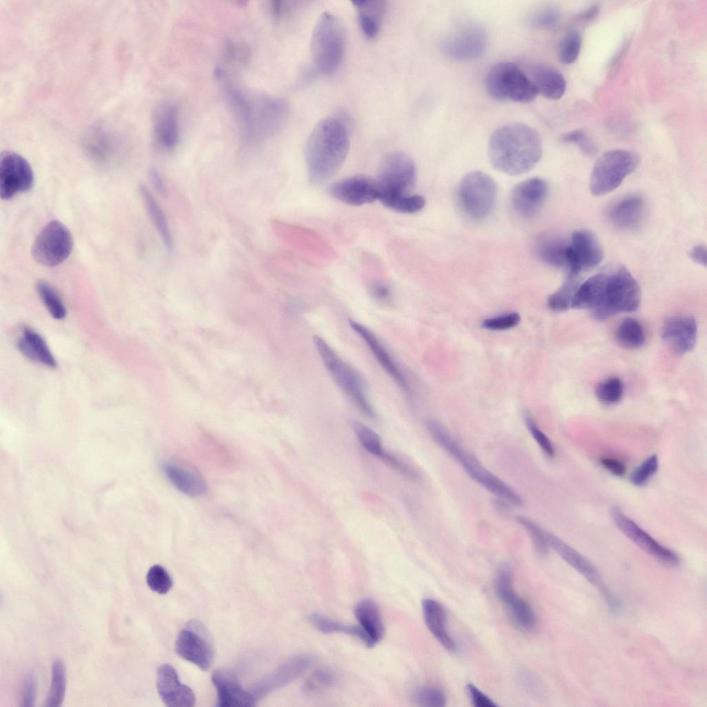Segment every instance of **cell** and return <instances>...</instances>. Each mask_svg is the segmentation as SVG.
Segmentation results:
<instances>
[{
    "instance_id": "obj_3",
    "label": "cell",
    "mask_w": 707,
    "mask_h": 707,
    "mask_svg": "<svg viewBox=\"0 0 707 707\" xmlns=\"http://www.w3.org/2000/svg\"><path fill=\"white\" fill-rule=\"evenodd\" d=\"M349 148L347 131L340 120L329 117L319 122L304 147L309 183L316 186L327 182L342 165Z\"/></svg>"
},
{
    "instance_id": "obj_34",
    "label": "cell",
    "mask_w": 707,
    "mask_h": 707,
    "mask_svg": "<svg viewBox=\"0 0 707 707\" xmlns=\"http://www.w3.org/2000/svg\"><path fill=\"white\" fill-rule=\"evenodd\" d=\"M139 191L148 213L165 247L167 250L172 251L173 238L164 211L147 186L141 185Z\"/></svg>"
},
{
    "instance_id": "obj_9",
    "label": "cell",
    "mask_w": 707,
    "mask_h": 707,
    "mask_svg": "<svg viewBox=\"0 0 707 707\" xmlns=\"http://www.w3.org/2000/svg\"><path fill=\"white\" fill-rule=\"evenodd\" d=\"M638 157L623 149L603 153L594 162L589 180V188L594 196L608 194L618 188L637 168Z\"/></svg>"
},
{
    "instance_id": "obj_59",
    "label": "cell",
    "mask_w": 707,
    "mask_h": 707,
    "mask_svg": "<svg viewBox=\"0 0 707 707\" xmlns=\"http://www.w3.org/2000/svg\"><path fill=\"white\" fill-rule=\"evenodd\" d=\"M149 175H150V178H151V182L153 183V184L154 187L156 188V190L158 191L161 194L166 195V185H165V184H164V181H163V180H162V178L161 177V175H159V172L156 169L152 168V169H151V171L149 172Z\"/></svg>"
},
{
    "instance_id": "obj_26",
    "label": "cell",
    "mask_w": 707,
    "mask_h": 707,
    "mask_svg": "<svg viewBox=\"0 0 707 707\" xmlns=\"http://www.w3.org/2000/svg\"><path fill=\"white\" fill-rule=\"evenodd\" d=\"M354 612L358 626L365 637V645L368 648L375 646L385 634L384 624L378 605L372 599H364L356 604Z\"/></svg>"
},
{
    "instance_id": "obj_7",
    "label": "cell",
    "mask_w": 707,
    "mask_h": 707,
    "mask_svg": "<svg viewBox=\"0 0 707 707\" xmlns=\"http://www.w3.org/2000/svg\"><path fill=\"white\" fill-rule=\"evenodd\" d=\"M235 112L248 137L262 138L278 130L286 120L288 108L279 99L260 97L250 100L244 96Z\"/></svg>"
},
{
    "instance_id": "obj_32",
    "label": "cell",
    "mask_w": 707,
    "mask_h": 707,
    "mask_svg": "<svg viewBox=\"0 0 707 707\" xmlns=\"http://www.w3.org/2000/svg\"><path fill=\"white\" fill-rule=\"evenodd\" d=\"M359 26L367 38H374L378 33L386 8L384 1H354Z\"/></svg>"
},
{
    "instance_id": "obj_50",
    "label": "cell",
    "mask_w": 707,
    "mask_h": 707,
    "mask_svg": "<svg viewBox=\"0 0 707 707\" xmlns=\"http://www.w3.org/2000/svg\"><path fill=\"white\" fill-rule=\"evenodd\" d=\"M524 419L530 434L543 454L548 457L554 456V448L551 440L539 428L532 416L529 413H525Z\"/></svg>"
},
{
    "instance_id": "obj_55",
    "label": "cell",
    "mask_w": 707,
    "mask_h": 707,
    "mask_svg": "<svg viewBox=\"0 0 707 707\" xmlns=\"http://www.w3.org/2000/svg\"><path fill=\"white\" fill-rule=\"evenodd\" d=\"M466 690L475 707H496L497 705L487 695L472 684L466 686Z\"/></svg>"
},
{
    "instance_id": "obj_4",
    "label": "cell",
    "mask_w": 707,
    "mask_h": 707,
    "mask_svg": "<svg viewBox=\"0 0 707 707\" xmlns=\"http://www.w3.org/2000/svg\"><path fill=\"white\" fill-rule=\"evenodd\" d=\"M426 428L434 441L456 460L474 481L503 502L514 506L523 504L519 494L466 452L440 422L429 419Z\"/></svg>"
},
{
    "instance_id": "obj_5",
    "label": "cell",
    "mask_w": 707,
    "mask_h": 707,
    "mask_svg": "<svg viewBox=\"0 0 707 707\" xmlns=\"http://www.w3.org/2000/svg\"><path fill=\"white\" fill-rule=\"evenodd\" d=\"M346 46L345 28L329 12L319 17L311 39V55L316 68L323 75L334 72L340 66Z\"/></svg>"
},
{
    "instance_id": "obj_38",
    "label": "cell",
    "mask_w": 707,
    "mask_h": 707,
    "mask_svg": "<svg viewBox=\"0 0 707 707\" xmlns=\"http://www.w3.org/2000/svg\"><path fill=\"white\" fill-rule=\"evenodd\" d=\"M568 243L554 238L541 241L537 246L539 256L542 260L554 267H566V250Z\"/></svg>"
},
{
    "instance_id": "obj_37",
    "label": "cell",
    "mask_w": 707,
    "mask_h": 707,
    "mask_svg": "<svg viewBox=\"0 0 707 707\" xmlns=\"http://www.w3.org/2000/svg\"><path fill=\"white\" fill-rule=\"evenodd\" d=\"M66 669L64 661L55 659L52 664L50 688L47 695L46 706L58 707L64 701L66 693Z\"/></svg>"
},
{
    "instance_id": "obj_56",
    "label": "cell",
    "mask_w": 707,
    "mask_h": 707,
    "mask_svg": "<svg viewBox=\"0 0 707 707\" xmlns=\"http://www.w3.org/2000/svg\"><path fill=\"white\" fill-rule=\"evenodd\" d=\"M371 296L381 302H387L391 300V291L388 285L382 282H374L369 287Z\"/></svg>"
},
{
    "instance_id": "obj_10",
    "label": "cell",
    "mask_w": 707,
    "mask_h": 707,
    "mask_svg": "<svg viewBox=\"0 0 707 707\" xmlns=\"http://www.w3.org/2000/svg\"><path fill=\"white\" fill-rule=\"evenodd\" d=\"M416 180V166L408 155L400 151L388 153L382 159L376 178L378 200L411 195Z\"/></svg>"
},
{
    "instance_id": "obj_41",
    "label": "cell",
    "mask_w": 707,
    "mask_h": 707,
    "mask_svg": "<svg viewBox=\"0 0 707 707\" xmlns=\"http://www.w3.org/2000/svg\"><path fill=\"white\" fill-rule=\"evenodd\" d=\"M338 681L336 674L327 668L314 670L305 681L303 690L307 694H316L335 686Z\"/></svg>"
},
{
    "instance_id": "obj_15",
    "label": "cell",
    "mask_w": 707,
    "mask_h": 707,
    "mask_svg": "<svg viewBox=\"0 0 707 707\" xmlns=\"http://www.w3.org/2000/svg\"><path fill=\"white\" fill-rule=\"evenodd\" d=\"M546 536L549 547L552 548L563 561L587 581L599 589L606 602L613 612H619L621 608L619 602L607 588L598 570L592 562L556 536L546 532Z\"/></svg>"
},
{
    "instance_id": "obj_43",
    "label": "cell",
    "mask_w": 707,
    "mask_h": 707,
    "mask_svg": "<svg viewBox=\"0 0 707 707\" xmlns=\"http://www.w3.org/2000/svg\"><path fill=\"white\" fill-rule=\"evenodd\" d=\"M624 392L622 381L618 377H609L600 382L595 388L597 399L603 404L610 405L621 400Z\"/></svg>"
},
{
    "instance_id": "obj_35",
    "label": "cell",
    "mask_w": 707,
    "mask_h": 707,
    "mask_svg": "<svg viewBox=\"0 0 707 707\" xmlns=\"http://www.w3.org/2000/svg\"><path fill=\"white\" fill-rule=\"evenodd\" d=\"M616 339L624 348L637 349L645 342L643 328L637 320L632 318H625L617 329Z\"/></svg>"
},
{
    "instance_id": "obj_36",
    "label": "cell",
    "mask_w": 707,
    "mask_h": 707,
    "mask_svg": "<svg viewBox=\"0 0 707 707\" xmlns=\"http://www.w3.org/2000/svg\"><path fill=\"white\" fill-rule=\"evenodd\" d=\"M309 620L311 625L321 632L350 635L365 643V635L358 626L345 625L318 613L311 614L309 617Z\"/></svg>"
},
{
    "instance_id": "obj_20",
    "label": "cell",
    "mask_w": 707,
    "mask_h": 707,
    "mask_svg": "<svg viewBox=\"0 0 707 707\" xmlns=\"http://www.w3.org/2000/svg\"><path fill=\"white\" fill-rule=\"evenodd\" d=\"M661 337L675 354L684 355L690 352L697 342V326L695 319L686 315L668 318L663 324Z\"/></svg>"
},
{
    "instance_id": "obj_21",
    "label": "cell",
    "mask_w": 707,
    "mask_h": 707,
    "mask_svg": "<svg viewBox=\"0 0 707 707\" xmlns=\"http://www.w3.org/2000/svg\"><path fill=\"white\" fill-rule=\"evenodd\" d=\"M548 193V185L543 179L534 177L518 184L511 193V205L520 217H534L543 206Z\"/></svg>"
},
{
    "instance_id": "obj_27",
    "label": "cell",
    "mask_w": 707,
    "mask_h": 707,
    "mask_svg": "<svg viewBox=\"0 0 707 707\" xmlns=\"http://www.w3.org/2000/svg\"><path fill=\"white\" fill-rule=\"evenodd\" d=\"M530 80L538 93L550 100L563 97L566 90V81L563 75L554 68L547 64L536 63L530 67Z\"/></svg>"
},
{
    "instance_id": "obj_30",
    "label": "cell",
    "mask_w": 707,
    "mask_h": 707,
    "mask_svg": "<svg viewBox=\"0 0 707 707\" xmlns=\"http://www.w3.org/2000/svg\"><path fill=\"white\" fill-rule=\"evenodd\" d=\"M155 134L158 143L166 149H173L179 140L178 112L170 104L159 106L155 116Z\"/></svg>"
},
{
    "instance_id": "obj_16",
    "label": "cell",
    "mask_w": 707,
    "mask_h": 707,
    "mask_svg": "<svg viewBox=\"0 0 707 707\" xmlns=\"http://www.w3.org/2000/svg\"><path fill=\"white\" fill-rule=\"evenodd\" d=\"M34 185V173L28 162L18 153H3L0 158V195L8 200L26 192Z\"/></svg>"
},
{
    "instance_id": "obj_49",
    "label": "cell",
    "mask_w": 707,
    "mask_h": 707,
    "mask_svg": "<svg viewBox=\"0 0 707 707\" xmlns=\"http://www.w3.org/2000/svg\"><path fill=\"white\" fill-rule=\"evenodd\" d=\"M659 467L657 455H652L645 460L631 474L630 482L636 486L645 485L656 473Z\"/></svg>"
},
{
    "instance_id": "obj_46",
    "label": "cell",
    "mask_w": 707,
    "mask_h": 707,
    "mask_svg": "<svg viewBox=\"0 0 707 707\" xmlns=\"http://www.w3.org/2000/svg\"><path fill=\"white\" fill-rule=\"evenodd\" d=\"M516 521L529 534L536 553L540 556L545 555L550 548L547 540L546 532L536 522L529 518L519 516L516 519Z\"/></svg>"
},
{
    "instance_id": "obj_6",
    "label": "cell",
    "mask_w": 707,
    "mask_h": 707,
    "mask_svg": "<svg viewBox=\"0 0 707 707\" xmlns=\"http://www.w3.org/2000/svg\"><path fill=\"white\" fill-rule=\"evenodd\" d=\"M313 342L324 365L337 385L362 414L370 418H376V414L358 372L343 360L322 337L315 336Z\"/></svg>"
},
{
    "instance_id": "obj_25",
    "label": "cell",
    "mask_w": 707,
    "mask_h": 707,
    "mask_svg": "<svg viewBox=\"0 0 707 707\" xmlns=\"http://www.w3.org/2000/svg\"><path fill=\"white\" fill-rule=\"evenodd\" d=\"M646 213L645 202L637 195L626 196L614 203L608 211V218L621 229L632 230L642 223Z\"/></svg>"
},
{
    "instance_id": "obj_12",
    "label": "cell",
    "mask_w": 707,
    "mask_h": 707,
    "mask_svg": "<svg viewBox=\"0 0 707 707\" xmlns=\"http://www.w3.org/2000/svg\"><path fill=\"white\" fill-rule=\"evenodd\" d=\"M73 240L69 229L61 222L52 220L39 232L32 245L31 254L39 264L57 266L70 255Z\"/></svg>"
},
{
    "instance_id": "obj_29",
    "label": "cell",
    "mask_w": 707,
    "mask_h": 707,
    "mask_svg": "<svg viewBox=\"0 0 707 707\" xmlns=\"http://www.w3.org/2000/svg\"><path fill=\"white\" fill-rule=\"evenodd\" d=\"M422 610L426 626L432 635L446 650L454 651L456 645L447 631L445 612L441 603L432 599H425L422 601Z\"/></svg>"
},
{
    "instance_id": "obj_24",
    "label": "cell",
    "mask_w": 707,
    "mask_h": 707,
    "mask_svg": "<svg viewBox=\"0 0 707 707\" xmlns=\"http://www.w3.org/2000/svg\"><path fill=\"white\" fill-rule=\"evenodd\" d=\"M212 682L217 694L220 707L253 706L255 699L241 686L236 675L228 670H220L212 675Z\"/></svg>"
},
{
    "instance_id": "obj_33",
    "label": "cell",
    "mask_w": 707,
    "mask_h": 707,
    "mask_svg": "<svg viewBox=\"0 0 707 707\" xmlns=\"http://www.w3.org/2000/svg\"><path fill=\"white\" fill-rule=\"evenodd\" d=\"M501 601L506 606L512 621L521 630L532 631L537 626V618L531 605L518 595L515 590Z\"/></svg>"
},
{
    "instance_id": "obj_45",
    "label": "cell",
    "mask_w": 707,
    "mask_h": 707,
    "mask_svg": "<svg viewBox=\"0 0 707 707\" xmlns=\"http://www.w3.org/2000/svg\"><path fill=\"white\" fill-rule=\"evenodd\" d=\"M380 202L384 206L396 212L414 213L425 206V200L418 195H408L386 199Z\"/></svg>"
},
{
    "instance_id": "obj_2",
    "label": "cell",
    "mask_w": 707,
    "mask_h": 707,
    "mask_svg": "<svg viewBox=\"0 0 707 707\" xmlns=\"http://www.w3.org/2000/svg\"><path fill=\"white\" fill-rule=\"evenodd\" d=\"M543 153L539 134L522 123L505 124L492 134L488 144L491 164L497 171L516 175L528 172Z\"/></svg>"
},
{
    "instance_id": "obj_57",
    "label": "cell",
    "mask_w": 707,
    "mask_h": 707,
    "mask_svg": "<svg viewBox=\"0 0 707 707\" xmlns=\"http://www.w3.org/2000/svg\"><path fill=\"white\" fill-rule=\"evenodd\" d=\"M600 462L605 469L615 476H622L626 473L625 465L617 458L604 457L601 458Z\"/></svg>"
},
{
    "instance_id": "obj_54",
    "label": "cell",
    "mask_w": 707,
    "mask_h": 707,
    "mask_svg": "<svg viewBox=\"0 0 707 707\" xmlns=\"http://www.w3.org/2000/svg\"><path fill=\"white\" fill-rule=\"evenodd\" d=\"M37 692V679L34 674L27 675L22 689L21 704L25 706L35 705Z\"/></svg>"
},
{
    "instance_id": "obj_48",
    "label": "cell",
    "mask_w": 707,
    "mask_h": 707,
    "mask_svg": "<svg viewBox=\"0 0 707 707\" xmlns=\"http://www.w3.org/2000/svg\"><path fill=\"white\" fill-rule=\"evenodd\" d=\"M146 583L151 590L161 594L167 593L173 585L169 574L159 565L150 568L146 574Z\"/></svg>"
},
{
    "instance_id": "obj_22",
    "label": "cell",
    "mask_w": 707,
    "mask_h": 707,
    "mask_svg": "<svg viewBox=\"0 0 707 707\" xmlns=\"http://www.w3.org/2000/svg\"><path fill=\"white\" fill-rule=\"evenodd\" d=\"M349 323L352 330L367 345L382 369L405 394H409L410 387L405 376L380 339L361 323L354 320H349Z\"/></svg>"
},
{
    "instance_id": "obj_13",
    "label": "cell",
    "mask_w": 707,
    "mask_h": 707,
    "mask_svg": "<svg viewBox=\"0 0 707 707\" xmlns=\"http://www.w3.org/2000/svg\"><path fill=\"white\" fill-rule=\"evenodd\" d=\"M176 653L202 670L211 666L214 649L211 635L198 620L189 621L179 632L175 643Z\"/></svg>"
},
{
    "instance_id": "obj_19",
    "label": "cell",
    "mask_w": 707,
    "mask_h": 707,
    "mask_svg": "<svg viewBox=\"0 0 707 707\" xmlns=\"http://www.w3.org/2000/svg\"><path fill=\"white\" fill-rule=\"evenodd\" d=\"M329 195L335 200L351 206L370 204L378 199L376 179L365 175H354L333 183Z\"/></svg>"
},
{
    "instance_id": "obj_51",
    "label": "cell",
    "mask_w": 707,
    "mask_h": 707,
    "mask_svg": "<svg viewBox=\"0 0 707 707\" xmlns=\"http://www.w3.org/2000/svg\"><path fill=\"white\" fill-rule=\"evenodd\" d=\"M521 321V316L517 312H510L497 316L488 318L483 320V328L491 331L507 330L516 327Z\"/></svg>"
},
{
    "instance_id": "obj_17",
    "label": "cell",
    "mask_w": 707,
    "mask_h": 707,
    "mask_svg": "<svg viewBox=\"0 0 707 707\" xmlns=\"http://www.w3.org/2000/svg\"><path fill=\"white\" fill-rule=\"evenodd\" d=\"M603 258L601 244L594 233L580 229L572 233L566 250V267L570 275H577L584 270L597 267Z\"/></svg>"
},
{
    "instance_id": "obj_14",
    "label": "cell",
    "mask_w": 707,
    "mask_h": 707,
    "mask_svg": "<svg viewBox=\"0 0 707 707\" xmlns=\"http://www.w3.org/2000/svg\"><path fill=\"white\" fill-rule=\"evenodd\" d=\"M487 43L484 28L474 22L458 26L442 39L441 48L449 58L458 61H471L481 57Z\"/></svg>"
},
{
    "instance_id": "obj_18",
    "label": "cell",
    "mask_w": 707,
    "mask_h": 707,
    "mask_svg": "<svg viewBox=\"0 0 707 707\" xmlns=\"http://www.w3.org/2000/svg\"><path fill=\"white\" fill-rule=\"evenodd\" d=\"M612 518L623 534L646 553L667 565L679 563V558L675 552L657 541L619 508L612 510Z\"/></svg>"
},
{
    "instance_id": "obj_1",
    "label": "cell",
    "mask_w": 707,
    "mask_h": 707,
    "mask_svg": "<svg viewBox=\"0 0 707 707\" xmlns=\"http://www.w3.org/2000/svg\"><path fill=\"white\" fill-rule=\"evenodd\" d=\"M641 302L637 280L623 265L611 264L578 287L571 307L588 309L598 320L636 311Z\"/></svg>"
},
{
    "instance_id": "obj_47",
    "label": "cell",
    "mask_w": 707,
    "mask_h": 707,
    "mask_svg": "<svg viewBox=\"0 0 707 707\" xmlns=\"http://www.w3.org/2000/svg\"><path fill=\"white\" fill-rule=\"evenodd\" d=\"M411 697L413 701L420 706L442 707L446 704V697L443 690L431 686L418 688Z\"/></svg>"
},
{
    "instance_id": "obj_23",
    "label": "cell",
    "mask_w": 707,
    "mask_h": 707,
    "mask_svg": "<svg viewBox=\"0 0 707 707\" xmlns=\"http://www.w3.org/2000/svg\"><path fill=\"white\" fill-rule=\"evenodd\" d=\"M156 685L159 695L166 706H194V693L188 686L180 682L178 675L173 666L163 664L158 668Z\"/></svg>"
},
{
    "instance_id": "obj_53",
    "label": "cell",
    "mask_w": 707,
    "mask_h": 707,
    "mask_svg": "<svg viewBox=\"0 0 707 707\" xmlns=\"http://www.w3.org/2000/svg\"><path fill=\"white\" fill-rule=\"evenodd\" d=\"M562 139L564 142L576 144L581 151L587 156H593L597 152L596 145L581 130L568 133Z\"/></svg>"
},
{
    "instance_id": "obj_40",
    "label": "cell",
    "mask_w": 707,
    "mask_h": 707,
    "mask_svg": "<svg viewBox=\"0 0 707 707\" xmlns=\"http://www.w3.org/2000/svg\"><path fill=\"white\" fill-rule=\"evenodd\" d=\"M352 429L363 447L382 460L387 452L382 447L380 436L370 427L359 421H352Z\"/></svg>"
},
{
    "instance_id": "obj_58",
    "label": "cell",
    "mask_w": 707,
    "mask_h": 707,
    "mask_svg": "<svg viewBox=\"0 0 707 707\" xmlns=\"http://www.w3.org/2000/svg\"><path fill=\"white\" fill-rule=\"evenodd\" d=\"M689 258L695 263L701 266H706V249L701 244L695 245L688 252Z\"/></svg>"
},
{
    "instance_id": "obj_8",
    "label": "cell",
    "mask_w": 707,
    "mask_h": 707,
    "mask_svg": "<svg viewBox=\"0 0 707 707\" xmlns=\"http://www.w3.org/2000/svg\"><path fill=\"white\" fill-rule=\"evenodd\" d=\"M485 84L487 94L498 101L526 104L539 94L530 79L512 62L494 65L486 75Z\"/></svg>"
},
{
    "instance_id": "obj_28",
    "label": "cell",
    "mask_w": 707,
    "mask_h": 707,
    "mask_svg": "<svg viewBox=\"0 0 707 707\" xmlns=\"http://www.w3.org/2000/svg\"><path fill=\"white\" fill-rule=\"evenodd\" d=\"M170 481L182 492L190 496H199L206 491L202 476L193 467L181 462H169L164 467Z\"/></svg>"
},
{
    "instance_id": "obj_44",
    "label": "cell",
    "mask_w": 707,
    "mask_h": 707,
    "mask_svg": "<svg viewBox=\"0 0 707 707\" xmlns=\"http://www.w3.org/2000/svg\"><path fill=\"white\" fill-rule=\"evenodd\" d=\"M582 44V37L577 30L568 32L559 42L557 55L565 64L574 63L578 58Z\"/></svg>"
},
{
    "instance_id": "obj_42",
    "label": "cell",
    "mask_w": 707,
    "mask_h": 707,
    "mask_svg": "<svg viewBox=\"0 0 707 707\" xmlns=\"http://www.w3.org/2000/svg\"><path fill=\"white\" fill-rule=\"evenodd\" d=\"M37 290L50 315L57 320L64 319L66 315V308L56 291L44 281L37 284Z\"/></svg>"
},
{
    "instance_id": "obj_39",
    "label": "cell",
    "mask_w": 707,
    "mask_h": 707,
    "mask_svg": "<svg viewBox=\"0 0 707 707\" xmlns=\"http://www.w3.org/2000/svg\"><path fill=\"white\" fill-rule=\"evenodd\" d=\"M577 275H570L561 287L548 299L549 308L556 311H563L571 307L574 293L579 286Z\"/></svg>"
},
{
    "instance_id": "obj_60",
    "label": "cell",
    "mask_w": 707,
    "mask_h": 707,
    "mask_svg": "<svg viewBox=\"0 0 707 707\" xmlns=\"http://www.w3.org/2000/svg\"><path fill=\"white\" fill-rule=\"evenodd\" d=\"M598 12L599 9L597 6L592 7L587 10L586 11L583 12L581 16V18L583 20H589L594 17L596 14H597Z\"/></svg>"
},
{
    "instance_id": "obj_52",
    "label": "cell",
    "mask_w": 707,
    "mask_h": 707,
    "mask_svg": "<svg viewBox=\"0 0 707 707\" xmlns=\"http://www.w3.org/2000/svg\"><path fill=\"white\" fill-rule=\"evenodd\" d=\"M559 14L552 8H543L533 12L528 17L529 23L539 28H551L557 24Z\"/></svg>"
},
{
    "instance_id": "obj_31",
    "label": "cell",
    "mask_w": 707,
    "mask_h": 707,
    "mask_svg": "<svg viewBox=\"0 0 707 707\" xmlns=\"http://www.w3.org/2000/svg\"><path fill=\"white\" fill-rule=\"evenodd\" d=\"M17 345L21 353L29 360L49 367L57 365L56 360L43 338L29 327H24Z\"/></svg>"
},
{
    "instance_id": "obj_11",
    "label": "cell",
    "mask_w": 707,
    "mask_h": 707,
    "mask_svg": "<svg viewBox=\"0 0 707 707\" xmlns=\"http://www.w3.org/2000/svg\"><path fill=\"white\" fill-rule=\"evenodd\" d=\"M496 185L487 173H467L461 181L458 197L463 211L474 220L485 218L492 211L496 197Z\"/></svg>"
}]
</instances>
